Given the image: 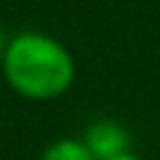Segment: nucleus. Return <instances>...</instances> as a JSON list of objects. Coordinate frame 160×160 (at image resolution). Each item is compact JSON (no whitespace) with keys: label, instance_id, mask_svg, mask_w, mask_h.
Segmentation results:
<instances>
[{"label":"nucleus","instance_id":"nucleus-1","mask_svg":"<svg viewBox=\"0 0 160 160\" xmlns=\"http://www.w3.org/2000/svg\"><path fill=\"white\" fill-rule=\"evenodd\" d=\"M13 93L29 102H53L75 83V59L62 40L38 29L8 38L0 67Z\"/></svg>","mask_w":160,"mask_h":160},{"label":"nucleus","instance_id":"nucleus-2","mask_svg":"<svg viewBox=\"0 0 160 160\" xmlns=\"http://www.w3.org/2000/svg\"><path fill=\"white\" fill-rule=\"evenodd\" d=\"M83 144L96 160H112L131 152V133L123 123L112 118H99L83 133Z\"/></svg>","mask_w":160,"mask_h":160},{"label":"nucleus","instance_id":"nucleus-3","mask_svg":"<svg viewBox=\"0 0 160 160\" xmlns=\"http://www.w3.org/2000/svg\"><path fill=\"white\" fill-rule=\"evenodd\" d=\"M40 160H96L88 147L83 144V139H75V136H62V139H53L43 152H40Z\"/></svg>","mask_w":160,"mask_h":160},{"label":"nucleus","instance_id":"nucleus-4","mask_svg":"<svg viewBox=\"0 0 160 160\" xmlns=\"http://www.w3.org/2000/svg\"><path fill=\"white\" fill-rule=\"evenodd\" d=\"M6 48H8V38H6V29L0 27V67H3V56H6Z\"/></svg>","mask_w":160,"mask_h":160},{"label":"nucleus","instance_id":"nucleus-5","mask_svg":"<svg viewBox=\"0 0 160 160\" xmlns=\"http://www.w3.org/2000/svg\"><path fill=\"white\" fill-rule=\"evenodd\" d=\"M112 160H142L136 152H126V155H120V158H112Z\"/></svg>","mask_w":160,"mask_h":160}]
</instances>
